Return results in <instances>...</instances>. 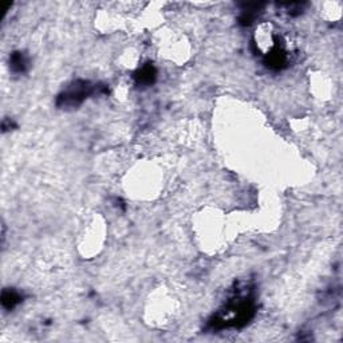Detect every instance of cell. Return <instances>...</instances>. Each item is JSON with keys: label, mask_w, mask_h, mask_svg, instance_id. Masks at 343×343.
Segmentation results:
<instances>
[{"label": "cell", "mask_w": 343, "mask_h": 343, "mask_svg": "<svg viewBox=\"0 0 343 343\" xmlns=\"http://www.w3.org/2000/svg\"><path fill=\"white\" fill-rule=\"evenodd\" d=\"M90 94L89 82H77L70 86L59 98L58 105L62 108H75L83 102V100Z\"/></svg>", "instance_id": "1"}, {"label": "cell", "mask_w": 343, "mask_h": 343, "mask_svg": "<svg viewBox=\"0 0 343 343\" xmlns=\"http://www.w3.org/2000/svg\"><path fill=\"white\" fill-rule=\"evenodd\" d=\"M20 300H22L20 294L13 290H4L1 294V304L5 310H12L13 307H16L20 303Z\"/></svg>", "instance_id": "2"}, {"label": "cell", "mask_w": 343, "mask_h": 343, "mask_svg": "<svg viewBox=\"0 0 343 343\" xmlns=\"http://www.w3.org/2000/svg\"><path fill=\"white\" fill-rule=\"evenodd\" d=\"M27 65H28V59H27V57L23 52H13L11 58H9V66H11V69L15 73H23L26 70Z\"/></svg>", "instance_id": "3"}, {"label": "cell", "mask_w": 343, "mask_h": 343, "mask_svg": "<svg viewBox=\"0 0 343 343\" xmlns=\"http://www.w3.org/2000/svg\"><path fill=\"white\" fill-rule=\"evenodd\" d=\"M153 78H154V70H153L150 66H146L145 69H142L141 71H139L138 79L141 81V82L149 83V82H152Z\"/></svg>", "instance_id": "4"}]
</instances>
